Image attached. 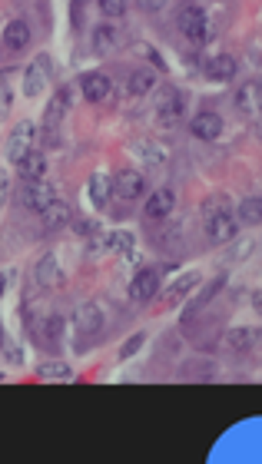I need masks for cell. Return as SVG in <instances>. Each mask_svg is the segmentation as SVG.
Here are the masks:
<instances>
[{
	"label": "cell",
	"mask_w": 262,
	"mask_h": 464,
	"mask_svg": "<svg viewBox=\"0 0 262 464\" xmlns=\"http://www.w3.org/2000/svg\"><path fill=\"white\" fill-rule=\"evenodd\" d=\"M203 226H206L209 242H230V239H236L239 222H236V216L230 213L226 199H216V209L206 206V213H203Z\"/></svg>",
	"instance_id": "obj_1"
},
{
	"label": "cell",
	"mask_w": 262,
	"mask_h": 464,
	"mask_svg": "<svg viewBox=\"0 0 262 464\" xmlns=\"http://www.w3.org/2000/svg\"><path fill=\"white\" fill-rule=\"evenodd\" d=\"M176 23H179V30H183L189 40H209V37H213V27H209L206 13L199 11V7H183L179 17H176Z\"/></svg>",
	"instance_id": "obj_2"
},
{
	"label": "cell",
	"mask_w": 262,
	"mask_h": 464,
	"mask_svg": "<svg viewBox=\"0 0 262 464\" xmlns=\"http://www.w3.org/2000/svg\"><path fill=\"white\" fill-rule=\"evenodd\" d=\"M54 199H56L54 186L40 183V179H27V186H23V206H27L30 213H44Z\"/></svg>",
	"instance_id": "obj_3"
},
{
	"label": "cell",
	"mask_w": 262,
	"mask_h": 464,
	"mask_svg": "<svg viewBox=\"0 0 262 464\" xmlns=\"http://www.w3.org/2000/svg\"><path fill=\"white\" fill-rule=\"evenodd\" d=\"M156 292H160V275H156L153 269H143V272H136L133 275V282H130V299L133 302H150Z\"/></svg>",
	"instance_id": "obj_4"
},
{
	"label": "cell",
	"mask_w": 262,
	"mask_h": 464,
	"mask_svg": "<svg viewBox=\"0 0 262 464\" xmlns=\"http://www.w3.org/2000/svg\"><path fill=\"white\" fill-rule=\"evenodd\" d=\"M33 133H37V126L33 123H20L17 130H13L11 143H7V160L20 162L27 153H30V143H33Z\"/></svg>",
	"instance_id": "obj_5"
},
{
	"label": "cell",
	"mask_w": 262,
	"mask_h": 464,
	"mask_svg": "<svg viewBox=\"0 0 262 464\" xmlns=\"http://www.w3.org/2000/svg\"><path fill=\"white\" fill-rule=\"evenodd\" d=\"M189 133L196 136V140H219L222 136V119L216 117V113H196L193 117V123H189Z\"/></svg>",
	"instance_id": "obj_6"
},
{
	"label": "cell",
	"mask_w": 262,
	"mask_h": 464,
	"mask_svg": "<svg viewBox=\"0 0 262 464\" xmlns=\"http://www.w3.org/2000/svg\"><path fill=\"white\" fill-rule=\"evenodd\" d=\"M113 186H117V193H120L123 199H136V196H143V189H146V179H143V173H136V169H123V173H117Z\"/></svg>",
	"instance_id": "obj_7"
},
{
	"label": "cell",
	"mask_w": 262,
	"mask_h": 464,
	"mask_svg": "<svg viewBox=\"0 0 262 464\" xmlns=\"http://www.w3.org/2000/svg\"><path fill=\"white\" fill-rule=\"evenodd\" d=\"M77 328H80V335H97L100 328H103V309L93 302L80 305L77 309Z\"/></svg>",
	"instance_id": "obj_8"
},
{
	"label": "cell",
	"mask_w": 262,
	"mask_h": 464,
	"mask_svg": "<svg viewBox=\"0 0 262 464\" xmlns=\"http://www.w3.org/2000/svg\"><path fill=\"white\" fill-rule=\"evenodd\" d=\"M160 123H166V126H173L176 119H179V113H183V97L176 93L173 87L163 90V97H160Z\"/></svg>",
	"instance_id": "obj_9"
},
{
	"label": "cell",
	"mask_w": 262,
	"mask_h": 464,
	"mask_svg": "<svg viewBox=\"0 0 262 464\" xmlns=\"http://www.w3.org/2000/svg\"><path fill=\"white\" fill-rule=\"evenodd\" d=\"M176 206V196L169 193V189H156L150 199H146V216L150 219H166L169 213H173Z\"/></svg>",
	"instance_id": "obj_10"
},
{
	"label": "cell",
	"mask_w": 262,
	"mask_h": 464,
	"mask_svg": "<svg viewBox=\"0 0 262 464\" xmlns=\"http://www.w3.org/2000/svg\"><path fill=\"white\" fill-rule=\"evenodd\" d=\"M80 90H83V97L90 103H100V100L109 93V80L103 73H83L80 76Z\"/></svg>",
	"instance_id": "obj_11"
},
{
	"label": "cell",
	"mask_w": 262,
	"mask_h": 464,
	"mask_svg": "<svg viewBox=\"0 0 262 464\" xmlns=\"http://www.w3.org/2000/svg\"><path fill=\"white\" fill-rule=\"evenodd\" d=\"M37 282H40L44 289H56V285L64 282V272H60L56 256H44V259H40V266H37Z\"/></svg>",
	"instance_id": "obj_12"
},
{
	"label": "cell",
	"mask_w": 262,
	"mask_h": 464,
	"mask_svg": "<svg viewBox=\"0 0 262 464\" xmlns=\"http://www.w3.org/2000/svg\"><path fill=\"white\" fill-rule=\"evenodd\" d=\"M206 73H209V80L226 83V80H232V76H236V60H232V56H226V54H216L206 64Z\"/></svg>",
	"instance_id": "obj_13"
},
{
	"label": "cell",
	"mask_w": 262,
	"mask_h": 464,
	"mask_svg": "<svg viewBox=\"0 0 262 464\" xmlns=\"http://www.w3.org/2000/svg\"><path fill=\"white\" fill-rule=\"evenodd\" d=\"M30 44V27L23 20H11L4 27V47H11V50H23V47Z\"/></svg>",
	"instance_id": "obj_14"
},
{
	"label": "cell",
	"mask_w": 262,
	"mask_h": 464,
	"mask_svg": "<svg viewBox=\"0 0 262 464\" xmlns=\"http://www.w3.org/2000/svg\"><path fill=\"white\" fill-rule=\"evenodd\" d=\"M66 107H70V90H66V87H60V90H56V93H54V100H50V107H47V117H44V123H47V126H50V130H54L56 123L64 119Z\"/></svg>",
	"instance_id": "obj_15"
},
{
	"label": "cell",
	"mask_w": 262,
	"mask_h": 464,
	"mask_svg": "<svg viewBox=\"0 0 262 464\" xmlns=\"http://www.w3.org/2000/svg\"><path fill=\"white\" fill-rule=\"evenodd\" d=\"M133 153L140 156L146 166H163L166 162V150L160 146V143H150V140H140L136 146H133Z\"/></svg>",
	"instance_id": "obj_16"
},
{
	"label": "cell",
	"mask_w": 262,
	"mask_h": 464,
	"mask_svg": "<svg viewBox=\"0 0 262 464\" xmlns=\"http://www.w3.org/2000/svg\"><path fill=\"white\" fill-rule=\"evenodd\" d=\"M17 166H20L23 179H40V176L47 173V156H44V153H33L30 150L20 162H17Z\"/></svg>",
	"instance_id": "obj_17"
},
{
	"label": "cell",
	"mask_w": 262,
	"mask_h": 464,
	"mask_svg": "<svg viewBox=\"0 0 262 464\" xmlns=\"http://www.w3.org/2000/svg\"><path fill=\"white\" fill-rule=\"evenodd\" d=\"M107 196H109V179L103 173H93L90 176V203L97 206V209H103V206H107Z\"/></svg>",
	"instance_id": "obj_18"
},
{
	"label": "cell",
	"mask_w": 262,
	"mask_h": 464,
	"mask_svg": "<svg viewBox=\"0 0 262 464\" xmlns=\"http://www.w3.org/2000/svg\"><path fill=\"white\" fill-rule=\"evenodd\" d=\"M70 375H73V371H70V365H64V362H44V365L37 368V378H40V381H66Z\"/></svg>",
	"instance_id": "obj_19"
},
{
	"label": "cell",
	"mask_w": 262,
	"mask_h": 464,
	"mask_svg": "<svg viewBox=\"0 0 262 464\" xmlns=\"http://www.w3.org/2000/svg\"><path fill=\"white\" fill-rule=\"evenodd\" d=\"M196 282H199L196 272H189V275H183V279H176V282H173V289H169V295L163 299V305H166V309H169V305H176V302H179V299L186 295V292L196 285Z\"/></svg>",
	"instance_id": "obj_20"
},
{
	"label": "cell",
	"mask_w": 262,
	"mask_h": 464,
	"mask_svg": "<svg viewBox=\"0 0 262 464\" xmlns=\"http://www.w3.org/2000/svg\"><path fill=\"white\" fill-rule=\"evenodd\" d=\"M256 338H259L256 328H232V332H226V345L230 348H252Z\"/></svg>",
	"instance_id": "obj_21"
},
{
	"label": "cell",
	"mask_w": 262,
	"mask_h": 464,
	"mask_svg": "<svg viewBox=\"0 0 262 464\" xmlns=\"http://www.w3.org/2000/svg\"><path fill=\"white\" fill-rule=\"evenodd\" d=\"M153 73H150V70H133L130 73V83H126V87H130V93L133 97H143V93H150V90H153Z\"/></svg>",
	"instance_id": "obj_22"
},
{
	"label": "cell",
	"mask_w": 262,
	"mask_h": 464,
	"mask_svg": "<svg viewBox=\"0 0 262 464\" xmlns=\"http://www.w3.org/2000/svg\"><path fill=\"white\" fill-rule=\"evenodd\" d=\"M40 90H44V70H40V64L30 66L27 73H23V93L27 97H40Z\"/></svg>",
	"instance_id": "obj_23"
},
{
	"label": "cell",
	"mask_w": 262,
	"mask_h": 464,
	"mask_svg": "<svg viewBox=\"0 0 262 464\" xmlns=\"http://www.w3.org/2000/svg\"><path fill=\"white\" fill-rule=\"evenodd\" d=\"M40 216L47 219V226H64L66 219H70V206L60 203V199H54V203L47 206V209L40 213Z\"/></svg>",
	"instance_id": "obj_24"
},
{
	"label": "cell",
	"mask_w": 262,
	"mask_h": 464,
	"mask_svg": "<svg viewBox=\"0 0 262 464\" xmlns=\"http://www.w3.org/2000/svg\"><path fill=\"white\" fill-rule=\"evenodd\" d=\"M239 107L249 109V113H259V80H249L239 90Z\"/></svg>",
	"instance_id": "obj_25"
},
{
	"label": "cell",
	"mask_w": 262,
	"mask_h": 464,
	"mask_svg": "<svg viewBox=\"0 0 262 464\" xmlns=\"http://www.w3.org/2000/svg\"><path fill=\"white\" fill-rule=\"evenodd\" d=\"M93 47H97V54H109L117 47V27H97Z\"/></svg>",
	"instance_id": "obj_26"
},
{
	"label": "cell",
	"mask_w": 262,
	"mask_h": 464,
	"mask_svg": "<svg viewBox=\"0 0 262 464\" xmlns=\"http://www.w3.org/2000/svg\"><path fill=\"white\" fill-rule=\"evenodd\" d=\"M143 345H146V335H143V332L130 335V338L123 342V348H120V358H130V355H136V352H140Z\"/></svg>",
	"instance_id": "obj_27"
},
{
	"label": "cell",
	"mask_w": 262,
	"mask_h": 464,
	"mask_svg": "<svg viewBox=\"0 0 262 464\" xmlns=\"http://www.w3.org/2000/svg\"><path fill=\"white\" fill-rule=\"evenodd\" d=\"M126 4H130V0H100V11L107 13V17H123V13H126Z\"/></svg>",
	"instance_id": "obj_28"
},
{
	"label": "cell",
	"mask_w": 262,
	"mask_h": 464,
	"mask_svg": "<svg viewBox=\"0 0 262 464\" xmlns=\"http://www.w3.org/2000/svg\"><path fill=\"white\" fill-rule=\"evenodd\" d=\"M242 219H246V222H259V196H249V199L242 203Z\"/></svg>",
	"instance_id": "obj_29"
},
{
	"label": "cell",
	"mask_w": 262,
	"mask_h": 464,
	"mask_svg": "<svg viewBox=\"0 0 262 464\" xmlns=\"http://www.w3.org/2000/svg\"><path fill=\"white\" fill-rule=\"evenodd\" d=\"M219 289H222V275H219V279H216V282H213V285H209V289H206V292H203V295H199L196 302H193V309H199V305H203V302H209V299H213V295H216V292H219Z\"/></svg>",
	"instance_id": "obj_30"
},
{
	"label": "cell",
	"mask_w": 262,
	"mask_h": 464,
	"mask_svg": "<svg viewBox=\"0 0 262 464\" xmlns=\"http://www.w3.org/2000/svg\"><path fill=\"white\" fill-rule=\"evenodd\" d=\"M11 103H13V93H11V87L7 83H0V117L11 109Z\"/></svg>",
	"instance_id": "obj_31"
},
{
	"label": "cell",
	"mask_w": 262,
	"mask_h": 464,
	"mask_svg": "<svg viewBox=\"0 0 262 464\" xmlns=\"http://www.w3.org/2000/svg\"><path fill=\"white\" fill-rule=\"evenodd\" d=\"M60 332H64V319H60V315H54V319H50V325H47V338L54 342V338H60Z\"/></svg>",
	"instance_id": "obj_32"
},
{
	"label": "cell",
	"mask_w": 262,
	"mask_h": 464,
	"mask_svg": "<svg viewBox=\"0 0 262 464\" xmlns=\"http://www.w3.org/2000/svg\"><path fill=\"white\" fill-rule=\"evenodd\" d=\"M77 232L80 236H97V222H93V219H83V222H77Z\"/></svg>",
	"instance_id": "obj_33"
},
{
	"label": "cell",
	"mask_w": 262,
	"mask_h": 464,
	"mask_svg": "<svg viewBox=\"0 0 262 464\" xmlns=\"http://www.w3.org/2000/svg\"><path fill=\"white\" fill-rule=\"evenodd\" d=\"M7 173H4V169H0V209H4V203H7Z\"/></svg>",
	"instance_id": "obj_34"
},
{
	"label": "cell",
	"mask_w": 262,
	"mask_h": 464,
	"mask_svg": "<svg viewBox=\"0 0 262 464\" xmlns=\"http://www.w3.org/2000/svg\"><path fill=\"white\" fill-rule=\"evenodd\" d=\"M163 4H166V0H143V7H146V11H160Z\"/></svg>",
	"instance_id": "obj_35"
},
{
	"label": "cell",
	"mask_w": 262,
	"mask_h": 464,
	"mask_svg": "<svg viewBox=\"0 0 262 464\" xmlns=\"http://www.w3.org/2000/svg\"><path fill=\"white\" fill-rule=\"evenodd\" d=\"M4 289H7V279H4V272H0V295H4Z\"/></svg>",
	"instance_id": "obj_36"
},
{
	"label": "cell",
	"mask_w": 262,
	"mask_h": 464,
	"mask_svg": "<svg viewBox=\"0 0 262 464\" xmlns=\"http://www.w3.org/2000/svg\"><path fill=\"white\" fill-rule=\"evenodd\" d=\"M0 352H4V322H0Z\"/></svg>",
	"instance_id": "obj_37"
},
{
	"label": "cell",
	"mask_w": 262,
	"mask_h": 464,
	"mask_svg": "<svg viewBox=\"0 0 262 464\" xmlns=\"http://www.w3.org/2000/svg\"><path fill=\"white\" fill-rule=\"evenodd\" d=\"M0 381H4V375H0Z\"/></svg>",
	"instance_id": "obj_38"
}]
</instances>
